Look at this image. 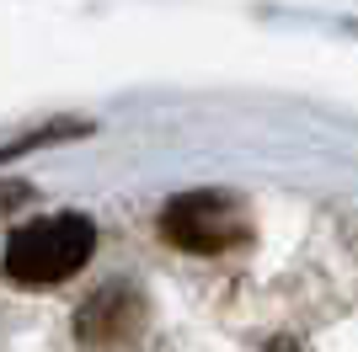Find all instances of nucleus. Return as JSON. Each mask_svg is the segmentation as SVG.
I'll return each mask as SVG.
<instances>
[{
  "label": "nucleus",
  "mask_w": 358,
  "mask_h": 352,
  "mask_svg": "<svg viewBox=\"0 0 358 352\" xmlns=\"http://www.w3.org/2000/svg\"><path fill=\"white\" fill-rule=\"evenodd\" d=\"M96 251V224L86 214H54V219H32L6 240V278L48 288V283L75 278Z\"/></svg>",
  "instance_id": "f257e3e1"
},
{
  "label": "nucleus",
  "mask_w": 358,
  "mask_h": 352,
  "mask_svg": "<svg viewBox=\"0 0 358 352\" xmlns=\"http://www.w3.org/2000/svg\"><path fill=\"white\" fill-rule=\"evenodd\" d=\"M161 235L177 251L220 256V251H230V246L246 240V214H241V203L224 198V192H187V198H177V203H166Z\"/></svg>",
  "instance_id": "f03ea898"
},
{
  "label": "nucleus",
  "mask_w": 358,
  "mask_h": 352,
  "mask_svg": "<svg viewBox=\"0 0 358 352\" xmlns=\"http://www.w3.org/2000/svg\"><path fill=\"white\" fill-rule=\"evenodd\" d=\"M145 325V305H139L134 288H123V283H107V288H96L80 305V315H75V337L86 342V347H118V342H129Z\"/></svg>",
  "instance_id": "7ed1b4c3"
},
{
  "label": "nucleus",
  "mask_w": 358,
  "mask_h": 352,
  "mask_svg": "<svg viewBox=\"0 0 358 352\" xmlns=\"http://www.w3.org/2000/svg\"><path fill=\"white\" fill-rule=\"evenodd\" d=\"M70 133H86V123H75V117H64V123H48V129H32V133H22L16 145H0V166H6V161H16V155H27V149H38V145H54V139H70Z\"/></svg>",
  "instance_id": "20e7f679"
},
{
  "label": "nucleus",
  "mask_w": 358,
  "mask_h": 352,
  "mask_svg": "<svg viewBox=\"0 0 358 352\" xmlns=\"http://www.w3.org/2000/svg\"><path fill=\"white\" fill-rule=\"evenodd\" d=\"M16 203H27V187H0V214L16 208Z\"/></svg>",
  "instance_id": "39448f33"
},
{
  "label": "nucleus",
  "mask_w": 358,
  "mask_h": 352,
  "mask_svg": "<svg viewBox=\"0 0 358 352\" xmlns=\"http://www.w3.org/2000/svg\"><path fill=\"white\" fill-rule=\"evenodd\" d=\"M262 352H299V347H294V342H268Z\"/></svg>",
  "instance_id": "423d86ee"
}]
</instances>
